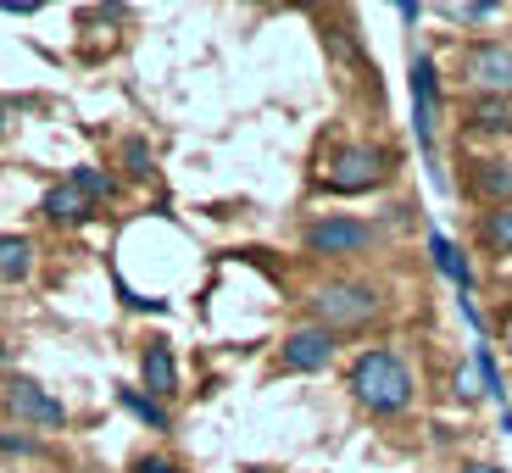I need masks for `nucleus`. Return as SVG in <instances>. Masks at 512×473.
<instances>
[{"label": "nucleus", "instance_id": "obj_1", "mask_svg": "<svg viewBox=\"0 0 512 473\" xmlns=\"http://www.w3.org/2000/svg\"><path fill=\"white\" fill-rule=\"evenodd\" d=\"M351 396L362 401L368 412H401L412 401V373L396 351H362L351 362Z\"/></svg>", "mask_w": 512, "mask_h": 473}, {"label": "nucleus", "instance_id": "obj_2", "mask_svg": "<svg viewBox=\"0 0 512 473\" xmlns=\"http://www.w3.org/2000/svg\"><path fill=\"white\" fill-rule=\"evenodd\" d=\"M312 312L323 318V329H357V323H368L373 312H379V290L362 279H329L318 295H312Z\"/></svg>", "mask_w": 512, "mask_h": 473}, {"label": "nucleus", "instance_id": "obj_3", "mask_svg": "<svg viewBox=\"0 0 512 473\" xmlns=\"http://www.w3.org/2000/svg\"><path fill=\"white\" fill-rule=\"evenodd\" d=\"M462 73H468V84L485 90V95H501V101L512 95V51L496 45V39L468 45V51H462Z\"/></svg>", "mask_w": 512, "mask_h": 473}, {"label": "nucleus", "instance_id": "obj_4", "mask_svg": "<svg viewBox=\"0 0 512 473\" xmlns=\"http://www.w3.org/2000/svg\"><path fill=\"white\" fill-rule=\"evenodd\" d=\"M379 179H384V156L373 151V145H351V151H340L329 162V190L334 195H362Z\"/></svg>", "mask_w": 512, "mask_h": 473}, {"label": "nucleus", "instance_id": "obj_5", "mask_svg": "<svg viewBox=\"0 0 512 473\" xmlns=\"http://www.w3.org/2000/svg\"><path fill=\"white\" fill-rule=\"evenodd\" d=\"M6 412L23 423H34V429H62L67 423V407L51 396V390H39L34 379H12L6 384Z\"/></svg>", "mask_w": 512, "mask_h": 473}, {"label": "nucleus", "instance_id": "obj_6", "mask_svg": "<svg viewBox=\"0 0 512 473\" xmlns=\"http://www.w3.org/2000/svg\"><path fill=\"white\" fill-rule=\"evenodd\" d=\"M373 245V229L357 218H318L307 229V251L312 256H357Z\"/></svg>", "mask_w": 512, "mask_h": 473}, {"label": "nucleus", "instance_id": "obj_7", "mask_svg": "<svg viewBox=\"0 0 512 473\" xmlns=\"http://www.w3.org/2000/svg\"><path fill=\"white\" fill-rule=\"evenodd\" d=\"M279 362L290 373H318V368H329L334 362V334L323 329H295L290 340H284V351H279Z\"/></svg>", "mask_w": 512, "mask_h": 473}, {"label": "nucleus", "instance_id": "obj_8", "mask_svg": "<svg viewBox=\"0 0 512 473\" xmlns=\"http://www.w3.org/2000/svg\"><path fill=\"white\" fill-rule=\"evenodd\" d=\"M412 112H418V140H435V117H440V84L429 56H412Z\"/></svg>", "mask_w": 512, "mask_h": 473}, {"label": "nucleus", "instance_id": "obj_9", "mask_svg": "<svg viewBox=\"0 0 512 473\" xmlns=\"http://www.w3.org/2000/svg\"><path fill=\"white\" fill-rule=\"evenodd\" d=\"M39 212H45L51 223H62V229H67V223H84V218H90V212H95V201H90L84 190H78L73 179H62V184H51V190H45Z\"/></svg>", "mask_w": 512, "mask_h": 473}, {"label": "nucleus", "instance_id": "obj_10", "mask_svg": "<svg viewBox=\"0 0 512 473\" xmlns=\"http://www.w3.org/2000/svg\"><path fill=\"white\" fill-rule=\"evenodd\" d=\"M140 373H145V390H151V396H173V390H179V362H173L167 340H151V346H145Z\"/></svg>", "mask_w": 512, "mask_h": 473}, {"label": "nucleus", "instance_id": "obj_11", "mask_svg": "<svg viewBox=\"0 0 512 473\" xmlns=\"http://www.w3.org/2000/svg\"><path fill=\"white\" fill-rule=\"evenodd\" d=\"M474 190L485 195L490 206H512V162H501V156L479 162L474 167Z\"/></svg>", "mask_w": 512, "mask_h": 473}, {"label": "nucleus", "instance_id": "obj_12", "mask_svg": "<svg viewBox=\"0 0 512 473\" xmlns=\"http://www.w3.org/2000/svg\"><path fill=\"white\" fill-rule=\"evenodd\" d=\"M34 268V245L23 234H0V279H28Z\"/></svg>", "mask_w": 512, "mask_h": 473}, {"label": "nucleus", "instance_id": "obj_13", "mask_svg": "<svg viewBox=\"0 0 512 473\" xmlns=\"http://www.w3.org/2000/svg\"><path fill=\"white\" fill-rule=\"evenodd\" d=\"M429 251H435V268L446 273V279L457 284V290H468V284H474V268H468V262L457 256V245H451L446 234H435V240H429Z\"/></svg>", "mask_w": 512, "mask_h": 473}, {"label": "nucleus", "instance_id": "obj_14", "mask_svg": "<svg viewBox=\"0 0 512 473\" xmlns=\"http://www.w3.org/2000/svg\"><path fill=\"white\" fill-rule=\"evenodd\" d=\"M117 407H123L128 418H140V423H151V429H162V423H167V412L156 407L151 396H140V390H117Z\"/></svg>", "mask_w": 512, "mask_h": 473}, {"label": "nucleus", "instance_id": "obj_15", "mask_svg": "<svg viewBox=\"0 0 512 473\" xmlns=\"http://www.w3.org/2000/svg\"><path fill=\"white\" fill-rule=\"evenodd\" d=\"M474 128H490V134H496V128H512V106L501 101V95H479L474 101Z\"/></svg>", "mask_w": 512, "mask_h": 473}, {"label": "nucleus", "instance_id": "obj_16", "mask_svg": "<svg viewBox=\"0 0 512 473\" xmlns=\"http://www.w3.org/2000/svg\"><path fill=\"white\" fill-rule=\"evenodd\" d=\"M485 245H490V251H501V256L512 251V206H496V212L485 218Z\"/></svg>", "mask_w": 512, "mask_h": 473}, {"label": "nucleus", "instance_id": "obj_17", "mask_svg": "<svg viewBox=\"0 0 512 473\" xmlns=\"http://www.w3.org/2000/svg\"><path fill=\"white\" fill-rule=\"evenodd\" d=\"M67 179H73V184H78V190L90 195V201H95V206H101V201H106V195H112V179H106V173H95V167H73V173H67Z\"/></svg>", "mask_w": 512, "mask_h": 473}, {"label": "nucleus", "instance_id": "obj_18", "mask_svg": "<svg viewBox=\"0 0 512 473\" xmlns=\"http://www.w3.org/2000/svg\"><path fill=\"white\" fill-rule=\"evenodd\" d=\"M123 162H128V173L151 179V151H145V140H128V145H123Z\"/></svg>", "mask_w": 512, "mask_h": 473}, {"label": "nucleus", "instance_id": "obj_19", "mask_svg": "<svg viewBox=\"0 0 512 473\" xmlns=\"http://www.w3.org/2000/svg\"><path fill=\"white\" fill-rule=\"evenodd\" d=\"M0 451H6V457H34L39 440H34V435H12V429H0Z\"/></svg>", "mask_w": 512, "mask_h": 473}, {"label": "nucleus", "instance_id": "obj_20", "mask_svg": "<svg viewBox=\"0 0 512 473\" xmlns=\"http://www.w3.org/2000/svg\"><path fill=\"white\" fill-rule=\"evenodd\" d=\"M474 368H479V379H485L490 396H501V373H496V362H490V351H485V346L474 351Z\"/></svg>", "mask_w": 512, "mask_h": 473}, {"label": "nucleus", "instance_id": "obj_21", "mask_svg": "<svg viewBox=\"0 0 512 473\" xmlns=\"http://www.w3.org/2000/svg\"><path fill=\"white\" fill-rule=\"evenodd\" d=\"M490 12H496V6H451V17H462V23H485Z\"/></svg>", "mask_w": 512, "mask_h": 473}, {"label": "nucleus", "instance_id": "obj_22", "mask_svg": "<svg viewBox=\"0 0 512 473\" xmlns=\"http://www.w3.org/2000/svg\"><path fill=\"white\" fill-rule=\"evenodd\" d=\"M134 473H179V468H167V462H156V457H140V462H134Z\"/></svg>", "mask_w": 512, "mask_h": 473}, {"label": "nucleus", "instance_id": "obj_23", "mask_svg": "<svg viewBox=\"0 0 512 473\" xmlns=\"http://www.w3.org/2000/svg\"><path fill=\"white\" fill-rule=\"evenodd\" d=\"M457 473H501V468H490V462H462Z\"/></svg>", "mask_w": 512, "mask_h": 473}, {"label": "nucleus", "instance_id": "obj_24", "mask_svg": "<svg viewBox=\"0 0 512 473\" xmlns=\"http://www.w3.org/2000/svg\"><path fill=\"white\" fill-rule=\"evenodd\" d=\"M6 128H12V112H6V106H0V134H6Z\"/></svg>", "mask_w": 512, "mask_h": 473}, {"label": "nucleus", "instance_id": "obj_25", "mask_svg": "<svg viewBox=\"0 0 512 473\" xmlns=\"http://www.w3.org/2000/svg\"><path fill=\"white\" fill-rule=\"evenodd\" d=\"M507 435H512V418H507Z\"/></svg>", "mask_w": 512, "mask_h": 473}]
</instances>
